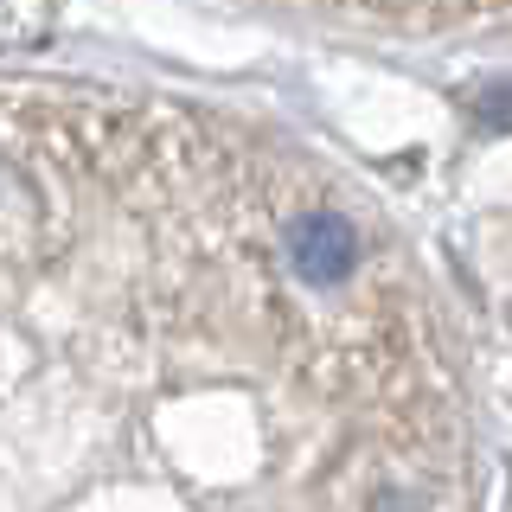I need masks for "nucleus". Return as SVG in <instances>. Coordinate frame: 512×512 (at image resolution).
<instances>
[{
    "instance_id": "nucleus-2",
    "label": "nucleus",
    "mask_w": 512,
    "mask_h": 512,
    "mask_svg": "<svg viewBox=\"0 0 512 512\" xmlns=\"http://www.w3.org/2000/svg\"><path fill=\"white\" fill-rule=\"evenodd\" d=\"M288 7H327V13H359L378 26H410V32H455V26H512V0H288Z\"/></svg>"
},
{
    "instance_id": "nucleus-1",
    "label": "nucleus",
    "mask_w": 512,
    "mask_h": 512,
    "mask_svg": "<svg viewBox=\"0 0 512 512\" xmlns=\"http://www.w3.org/2000/svg\"><path fill=\"white\" fill-rule=\"evenodd\" d=\"M0 512H474L404 237L218 109L0 77Z\"/></svg>"
}]
</instances>
